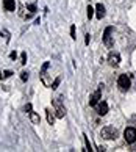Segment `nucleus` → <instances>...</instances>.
Instances as JSON below:
<instances>
[{
	"label": "nucleus",
	"mask_w": 136,
	"mask_h": 152,
	"mask_svg": "<svg viewBox=\"0 0 136 152\" xmlns=\"http://www.w3.org/2000/svg\"><path fill=\"white\" fill-rule=\"evenodd\" d=\"M124 138H125V141L133 144L136 141V129L133 127H127L125 130H124Z\"/></svg>",
	"instance_id": "obj_2"
},
{
	"label": "nucleus",
	"mask_w": 136,
	"mask_h": 152,
	"mask_svg": "<svg viewBox=\"0 0 136 152\" xmlns=\"http://www.w3.org/2000/svg\"><path fill=\"white\" fill-rule=\"evenodd\" d=\"M71 38H72V39H75V38H77V36H75V25H72V27H71Z\"/></svg>",
	"instance_id": "obj_16"
},
{
	"label": "nucleus",
	"mask_w": 136,
	"mask_h": 152,
	"mask_svg": "<svg viewBox=\"0 0 136 152\" xmlns=\"http://www.w3.org/2000/svg\"><path fill=\"white\" fill-rule=\"evenodd\" d=\"M3 7L7 11H14L16 10V3L14 0H3Z\"/></svg>",
	"instance_id": "obj_10"
},
{
	"label": "nucleus",
	"mask_w": 136,
	"mask_h": 152,
	"mask_svg": "<svg viewBox=\"0 0 136 152\" xmlns=\"http://www.w3.org/2000/svg\"><path fill=\"white\" fill-rule=\"evenodd\" d=\"M9 57H11V58H13V60H14L16 57H17V53H16V52H11V55H9Z\"/></svg>",
	"instance_id": "obj_23"
},
{
	"label": "nucleus",
	"mask_w": 136,
	"mask_h": 152,
	"mask_svg": "<svg viewBox=\"0 0 136 152\" xmlns=\"http://www.w3.org/2000/svg\"><path fill=\"white\" fill-rule=\"evenodd\" d=\"M89 41H91V36H89V35H86V39H84V42L89 44Z\"/></svg>",
	"instance_id": "obj_24"
},
{
	"label": "nucleus",
	"mask_w": 136,
	"mask_h": 152,
	"mask_svg": "<svg viewBox=\"0 0 136 152\" xmlns=\"http://www.w3.org/2000/svg\"><path fill=\"white\" fill-rule=\"evenodd\" d=\"M45 115H47V121H49V124H53L55 116L52 115V111H50V110H45Z\"/></svg>",
	"instance_id": "obj_12"
},
{
	"label": "nucleus",
	"mask_w": 136,
	"mask_h": 152,
	"mask_svg": "<svg viewBox=\"0 0 136 152\" xmlns=\"http://www.w3.org/2000/svg\"><path fill=\"white\" fill-rule=\"evenodd\" d=\"M20 78H22V80H28V72H22V75H20Z\"/></svg>",
	"instance_id": "obj_18"
},
{
	"label": "nucleus",
	"mask_w": 136,
	"mask_h": 152,
	"mask_svg": "<svg viewBox=\"0 0 136 152\" xmlns=\"http://www.w3.org/2000/svg\"><path fill=\"white\" fill-rule=\"evenodd\" d=\"M25 111H28V113L31 111V104H27V107H25Z\"/></svg>",
	"instance_id": "obj_20"
},
{
	"label": "nucleus",
	"mask_w": 136,
	"mask_h": 152,
	"mask_svg": "<svg viewBox=\"0 0 136 152\" xmlns=\"http://www.w3.org/2000/svg\"><path fill=\"white\" fill-rule=\"evenodd\" d=\"M53 107H55V115L56 118H63L66 115V110H64V107L61 105V100L60 99H55L53 100Z\"/></svg>",
	"instance_id": "obj_4"
},
{
	"label": "nucleus",
	"mask_w": 136,
	"mask_h": 152,
	"mask_svg": "<svg viewBox=\"0 0 136 152\" xmlns=\"http://www.w3.org/2000/svg\"><path fill=\"white\" fill-rule=\"evenodd\" d=\"M83 137H84V143H86V151H92V149H91V143H89V140L86 138V135H83Z\"/></svg>",
	"instance_id": "obj_14"
},
{
	"label": "nucleus",
	"mask_w": 136,
	"mask_h": 152,
	"mask_svg": "<svg viewBox=\"0 0 136 152\" xmlns=\"http://www.w3.org/2000/svg\"><path fill=\"white\" fill-rule=\"evenodd\" d=\"M28 10H30V11H36V7H35V5H28Z\"/></svg>",
	"instance_id": "obj_22"
},
{
	"label": "nucleus",
	"mask_w": 136,
	"mask_h": 152,
	"mask_svg": "<svg viewBox=\"0 0 136 152\" xmlns=\"http://www.w3.org/2000/svg\"><path fill=\"white\" fill-rule=\"evenodd\" d=\"M60 82H61V78H60V77H58V78H55V82L52 83V89H56V88H58Z\"/></svg>",
	"instance_id": "obj_13"
},
{
	"label": "nucleus",
	"mask_w": 136,
	"mask_h": 152,
	"mask_svg": "<svg viewBox=\"0 0 136 152\" xmlns=\"http://www.w3.org/2000/svg\"><path fill=\"white\" fill-rule=\"evenodd\" d=\"M100 137H103L105 140H114L117 137V129H114L113 126H106L100 130Z\"/></svg>",
	"instance_id": "obj_1"
},
{
	"label": "nucleus",
	"mask_w": 136,
	"mask_h": 152,
	"mask_svg": "<svg viewBox=\"0 0 136 152\" xmlns=\"http://www.w3.org/2000/svg\"><path fill=\"white\" fill-rule=\"evenodd\" d=\"M88 18L91 19V18H92V16H94V8H91V7H88Z\"/></svg>",
	"instance_id": "obj_15"
},
{
	"label": "nucleus",
	"mask_w": 136,
	"mask_h": 152,
	"mask_svg": "<svg viewBox=\"0 0 136 152\" xmlns=\"http://www.w3.org/2000/svg\"><path fill=\"white\" fill-rule=\"evenodd\" d=\"M111 33H113V27H106V30L103 33V41L108 47L113 46V39H111Z\"/></svg>",
	"instance_id": "obj_6"
},
{
	"label": "nucleus",
	"mask_w": 136,
	"mask_h": 152,
	"mask_svg": "<svg viewBox=\"0 0 136 152\" xmlns=\"http://www.w3.org/2000/svg\"><path fill=\"white\" fill-rule=\"evenodd\" d=\"M30 119L33 124H39V116L35 113V111H30Z\"/></svg>",
	"instance_id": "obj_11"
},
{
	"label": "nucleus",
	"mask_w": 136,
	"mask_h": 152,
	"mask_svg": "<svg viewBox=\"0 0 136 152\" xmlns=\"http://www.w3.org/2000/svg\"><path fill=\"white\" fill-rule=\"evenodd\" d=\"M95 14H97L99 19L105 18V7L102 3H97V7H95Z\"/></svg>",
	"instance_id": "obj_9"
},
{
	"label": "nucleus",
	"mask_w": 136,
	"mask_h": 152,
	"mask_svg": "<svg viewBox=\"0 0 136 152\" xmlns=\"http://www.w3.org/2000/svg\"><path fill=\"white\" fill-rule=\"evenodd\" d=\"M97 113L100 116H103V115L108 113V104H106V102H99L97 104Z\"/></svg>",
	"instance_id": "obj_8"
},
{
	"label": "nucleus",
	"mask_w": 136,
	"mask_h": 152,
	"mask_svg": "<svg viewBox=\"0 0 136 152\" xmlns=\"http://www.w3.org/2000/svg\"><path fill=\"white\" fill-rule=\"evenodd\" d=\"M20 63H22V64L27 63V53H25V52H22V61H20Z\"/></svg>",
	"instance_id": "obj_17"
},
{
	"label": "nucleus",
	"mask_w": 136,
	"mask_h": 152,
	"mask_svg": "<svg viewBox=\"0 0 136 152\" xmlns=\"http://www.w3.org/2000/svg\"><path fill=\"white\" fill-rule=\"evenodd\" d=\"M117 86L121 88L122 91H127V89L130 88V78L127 77V74L119 75V78H117Z\"/></svg>",
	"instance_id": "obj_3"
},
{
	"label": "nucleus",
	"mask_w": 136,
	"mask_h": 152,
	"mask_svg": "<svg viewBox=\"0 0 136 152\" xmlns=\"http://www.w3.org/2000/svg\"><path fill=\"white\" fill-rule=\"evenodd\" d=\"M100 97H102V88H99L97 91H95V93L89 97V105H91V107H95V105L100 102Z\"/></svg>",
	"instance_id": "obj_5"
},
{
	"label": "nucleus",
	"mask_w": 136,
	"mask_h": 152,
	"mask_svg": "<svg viewBox=\"0 0 136 152\" xmlns=\"http://www.w3.org/2000/svg\"><path fill=\"white\" fill-rule=\"evenodd\" d=\"M108 61H110V64L111 66H119V63H121V55H119L117 52H111L110 53V57H108Z\"/></svg>",
	"instance_id": "obj_7"
},
{
	"label": "nucleus",
	"mask_w": 136,
	"mask_h": 152,
	"mask_svg": "<svg viewBox=\"0 0 136 152\" xmlns=\"http://www.w3.org/2000/svg\"><path fill=\"white\" fill-rule=\"evenodd\" d=\"M47 67H49V63H44V64H42V69H41V74H44V72H45V69H47Z\"/></svg>",
	"instance_id": "obj_19"
},
{
	"label": "nucleus",
	"mask_w": 136,
	"mask_h": 152,
	"mask_svg": "<svg viewBox=\"0 0 136 152\" xmlns=\"http://www.w3.org/2000/svg\"><path fill=\"white\" fill-rule=\"evenodd\" d=\"M11 74H13V72H11V71H7V72H5V75H3L2 78H7V77H9Z\"/></svg>",
	"instance_id": "obj_21"
}]
</instances>
